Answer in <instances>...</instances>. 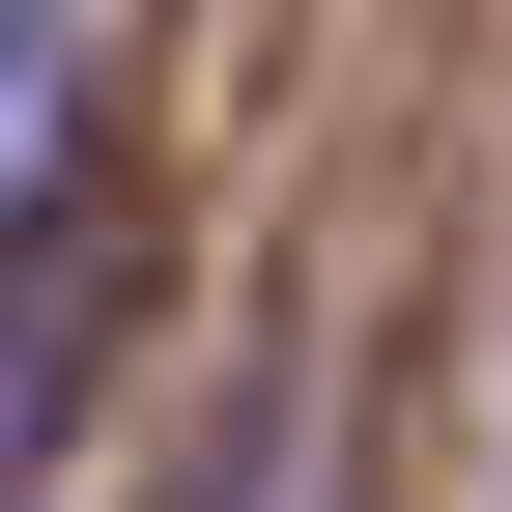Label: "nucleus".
<instances>
[{
	"instance_id": "1",
	"label": "nucleus",
	"mask_w": 512,
	"mask_h": 512,
	"mask_svg": "<svg viewBox=\"0 0 512 512\" xmlns=\"http://www.w3.org/2000/svg\"><path fill=\"white\" fill-rule=\"evenodd\" d=\"M57 171H86V0H0V285L57 256Z\"/></svg>"
},
{
	"instance_id": "3",
	"label": "nucleus",
	"mask_w": 512,
	"mask_h": 512,
	"mask_svg": "<svg viewBox=\"0 0 512 512\" xmlns=\"http://www.w3.org/2000/svg\"><path fill=\"white\" fill-rule=\"evenodd\" d=\"M171 512H342V484H313L285 427H256V456H228V484H171Z\"/></svg>"
},
{
	"instance_id": "2",
	"label": "nucleus",
	"mask_w": 512,
	"mask_h": 512,
	"mask_svg": "<svg viewBox=\"0 0 512 512\" xmlns=\"http://www.w3.org/2000/svg\"><path fill=\"white\" fill-rule=\"evenodd\" d=\"M29 399H57V285H0V484H29Z\"/></svg>"
}]
</instances>
